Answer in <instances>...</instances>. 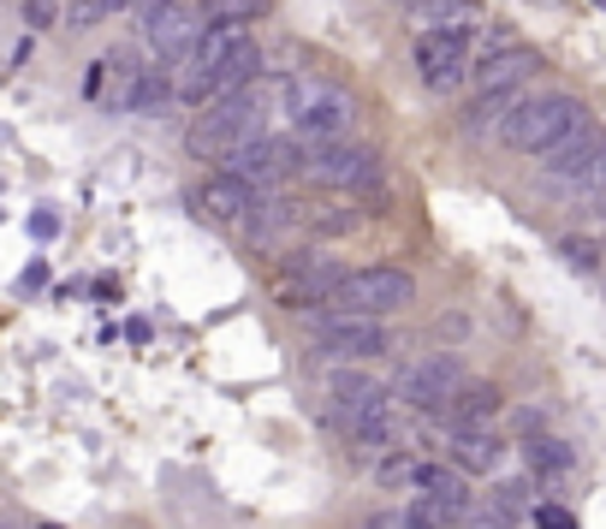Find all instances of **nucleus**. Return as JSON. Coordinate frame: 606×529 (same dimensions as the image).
Here are the masks:
<instances>
[{"label": "nucleus", "instance_id": "29", "mask_svg": "<svg viewBox=\"0 0 606 529\" xmlns=\"http://www.w3.org/2000/svg\"><path fill=\"white\" fill-rule=\"evenodd\" d=\"M535 529H577V518L565 506H535Z\"/></svg>", "mask_w": 606, "mask_h": 529}, {"label": "nucleus", "instance_id": "32", "mask_svg": "<svg viewBox=\"0 0 606 529\" xmlns=\"http://www.w3.org/2000/svg\"><path fill=\"white\" fill-rule=\"evenodd\" d=\"M155 7H167V0H119V12H137V19H149Z\"/></svg>", "mask_w": 606, "mask_h": 529}, {"label": "nucleus", "instance_id": "23", "mask_svg": "<svg viewBox=\"0 0 606 529\" xmlns=\"http://www.w3.org/2000/svg\"><path fill=\"white\" fill-rule=\"evenodd\" d=\"M167 101H172V78H161V72H137L131 90H126V108L131 113H161Z\"/></svg>", "mask_w": 606, "mask_h": 529}, {"label": "nucleus", "instance_id": "12", "mask_svg": "<svg viewBox=\"0 0 606 529\" xmlns=\"http://www.w3.org/2000/svg\"><path fill=\"white\" fill-rule=\"evenodd\" d=\"M143 37H149V48L161 60L185 66L190 48H197V37H202V19H197V12H185L179 0H167V7H155L149 19H143Z\"/></svg>", "mask_w": 606, "mask_h": 529}, {"label": "nucleus", "instance_id": "8", "mask_svg": "<svg viewBox=\"0 0 606 529\" xmlns=\"http://www.w3.org/2000/svg\"><path fill=\"white\" fill-rule=\"evenodd\" d=\"M464 387V363L458 357H423V363H410L398 375V399L410 405V411L423 417H446V405H453V392Z\"/></svg>", "mask_w": 606, "mask_h": 529}, {"label": "nucleus", "instance_id": "26", "mask_svg": "<svg viewBox=\"0 0 606 529\" xmlns=\"http://www.w3.org/2000/svg\"><path fill=\"white\" fill-rule=\"evenodd\" d=\"M108 12H119V0H78V7H72V24H78V30H90V24L108 19Z\"/></svg>", "mask_w": 606, "mask_h": 529}, {"label": "nucleus", "instance_id": "20", "mask_svg": "<svg viewBox=\"0 0 606 529\" xmlns=\"http://www.w3.org/2000/svg\"><path fill=\"white\" fill-rule=\"evenodd\" d=\"M417 30H476V0H410Z\"/></svg>", "mask_w": 606, "mask_h": 529}, {"label": "nucleus", "instance_id": "25", "mask_svg": "<svg viewBox=\"0 0 606 529\" xmlns=\"http://www.w3.org/2000/svg\"><path fill=\"white\" fill-rule=\"evenodd\" d=\"M559 256L577 268V275H595V268H600V244H595V238H565Z\"/></svg>", "mask_w": 606, "mask_h": 529}, {"label": "nucleus", "instance_id": "14", "mask_svg": "<svg viewBox=\"0 0 606 529\" xmlns=\"http://www.w3.org/2000/svg\"><path fill=\"white\" fill-rule=\"evenodd\" d=\"M197 209L209 214L215 227L250 232V220H256V191H250V184H238L232 173H215V179L197 184Z\"/></svg>", "mask_w": 606, "mask_h": 529}, {"label": "nucleus", "instance_id": "19", "mask_svg": "<svg viewBox=\"0 0 606 529\" xmlns=\"http://www.w3.org/2000/svg\"><path fill=\"white\" fill-rule=\"evenodd\" d=\"M524 83H517V90H488V96H476L470 108H464V131H470V138H481V131H494V126H506V119L524 108Z\"/></svg>", "mask_w": 606, "mask_h": 529}, {"label": "nucleus", "instance_id": "4", "mask_svg": "<svg viewBox=\"0 0 606 529\" xmlns=\"http://www.w3.org/2000/svg\"><path fill=\"white\" fill-rule=\"evenodd\" d=\"M262 78V48L256 42H238L220 66H185L179 78H172V101H190V108H209V101L220 96H238V90H250V83Z\"/></svg>", "mask_w": 606, "mask_h": 529}, {"label": "nucleus", "instance_id": "35", "mask_svg": "<svg viewBox=\"0 0 606 529\" xmlns=\"http://www.w3.org/2000/svg\"><path fill=\"white\" fill-rule=\"evenodd\" d=\"M600 220H606V209H600Z\"/></svg>", "mask_w": 606, "mask_h": 529}, {"label": "nucleus", "instance_id": "33", "mask_svg": "<svg viewBox=\"0 0 606 529\" xmlns=\"http://www.w3.org/2000/svg\"><path fill=\"white\" fill-rule=\"evenodd\" d=\"M588 202H595V209H606V173L595 179V191H588Z\"/></svg>", "mask_w": 606, "mask_h": 529}, {"label": "nucleus", "instance_id": "31", "mask_svg": "<svg viewBox=\"0 0 606 529\" xmlns=\"http://www.w3.org/2000/svg\"><path fill=\"white\" fill-rule=\"evenodd\" d=\"M362 529H417V523H410L405 511H375V518L362 523Z\"/></svg>", "mask_w": 606, "mask_h": 529}, {"label": "nucleus", "instance_id": "22", "mask_svg": "<svg viewBox=\"0 0 606 529\" xmlns=\"http://www.w3.org/2000/svg\"><path fill=\"white\" fill-rule=\"evenodd\" d=\"M524 465H529V476H565L577 465V452L553 435H535V440H524Z\"/></svg>", "mask_w": 606, "mask_h": 529}, {"label": "nucleus", "instance_id": "1", "mask_svg": "<svg viewBox=\"0 0 606 529\" xmlns=\"http://www.w3.org/2000/svg\"><path fill=\"white\" fill-rule=\"evenodd\" d=\"M262 119H268V101H262V78H256L250 90L220 96V101H209V108L190 119L185 149L197 161H227L232 149H245V143L262 138Z\"/></svg>", "mask_w": 606, "mask_h": 529}, {"label": "nucleus", "instance_id": "30", "mask_svg": "<svg viewBox=\"0 0 606 529\" xmlns=\"http://www.w3.org/2000/svg\"><path fill=\"white\" fill-rule=\"evenodd\" d=\"M30 232H37V238H54V232H60V214H54V209H37V214H30Z\"/></svg>", "mask_w": 606, "mask_h": 529}, {"label": "nucleus", "instance_id": "5", "mask_svg": "<svg viewBox=\"0 0 606 529\" xmlns=\"http://www.w3.org/2000/svg\"><path fill=\"white\" fill-rule=\"evenodd\" d=\"M298 173L309 184H321V191H369V184H380V156L369 143L339 138V143L309 149V156L298 161Z\"/></svg>", "mask_w": 606, "mask_h": 529}, {"label": "nucleus", "instance_id": "7", "mask_svg": "<svg viewBox=\"0 0 606 529\" xmlns=\"http://www.w3.org/2000/svg\"><path fill=\"white\" fill-rule=\"evenodd\" d=\"M316 346L334 357V363H369V357L393 351V333L387 321H369V316H316Z\"/></svg>", "mask_w": 606, "mask_h": 529}, {"label": "nucleus", "instance_id": "17", "mask_svg": "<svg viewBox=\"0 0 606 529\" xmlns=\"http://www.w3.org/2000/svg\"><path fill=\"white\" fill-rule=\"evenodd\" d=\"M535 66H542V54H535V48H494L488 60L481 66H470V83H476V96H488V90H517V83H524Z\"/></svg>", "mask_w": 606, "mask_h": 529}, {"label": "nucleus", "instance_id": "2", "mask_svg": "<svg viewBox=\"0 0 606 529\" xmlns=\"http://www.w3.org/2000/svg\"><path fill=\"white\" fill-rule=\"evenodd\" d=\"M583 126H588V108L577 96L559 90V96H529L524 108L499 126V138H506L517 156H553V149L570 143Z\"/></svg>", "mask_w": 606, "mask_h": 529}, {"label": "nucleus", "instance_id": "6", "mask_svg": "<svg viewBox=\"0 0 606 529\" xmlns=\"http://www.w3.org/2000/svg\"><path fill=\"white\" fill-rule=\"evenodd\" d=\"M600 173H606V131L600 126H583L570 143H559L553 156H542V184L570 191V197H588Z\"/></svg>", "mask_w": 606, "mask_h": 529}, {"label": "nucleus", "instance_id": "21", "mask_svg": "<svg viewBox=\"0 0 606 529\" xmlns=\"http://www.w3.org/2000/svg\"><path fill=\"white\" fill-rule=\"evenodd\" d=\"M274 0H202L197 19L202 24H227V30H250L256 19H268Z\"/></svg>", "mask_w": 606, "mask_h": 529}, {"label": "nucleus", "instance_id": "27", "mask_svg": "<svg viewBox=\"0 0 606 529\" xmlns=\"http://www.w3.org/2000/svg\"><path fill=\"white\" fill-rule=\"evenodd\" d=\"M54 19H60V7H54V0H24V24H30V30H48Z\"/></svg>", "mask_w": 606, "mask_h": 529}, {"label": "nucleus", "instance_id": "9", "mask_svg": "<svg viewBox=\"0 0 606 529\" xmlns=\"http://www.w3.org/2000/svg\"><path fill=\"white\" fill-rule=\"evenodd\" d=\"M470 37L476 30H417V72L428 90H458L470 78Z\"/></svg>", "mask_w": 606, "mask_h": 529}, {"label": "nucleus", "instance_id": "18", "mask_svg": "<svg viewBox=\"0 0 606 529\" xmlns=\"http://www.w3.org/2000/svg\"><path fill=\"white\" fill-rule=\"evenodd\" d=\"M499 405H506V392L494 381H464L453 392V405H446V417H453V429H494Z\"/></svg>", "mask_w": 606, "mask_h": 529}, {"label": "nucleus", "instance_id": "3", "mask_svg": "<svg viewBox=\"0 0 606 529\" xmlns=\"http://www.w3.org/2000/svg\"><path fill=\"white\" fill-rule=\"evenodd\" d=\"M327 303H334V316H398V310H410L417 303V280L405 275V268H387V262H375V268H345L339 286L327 292Z\"/></svg>", "mask_w": 606, "mask_h": 529}, {"label": "nucleus", "instance_id": "34", "mask_svg": "<svg viewBox=\"0 0 606 529\" xmlns=\"http://www.w3.org/2000/svg\"><path fill=\"white\" fill-rule=\"evenodd\" d=\"M30 529H60V523H30Z\"/></svg>", "mask_w": 606, "mask_h": 529}, {"label": "nucleus", "instance_id": "24", "mask_svg": "<svg viewBox=\"0 0 606 529\" xmlns=\"http://www.w3.org/2000/svg\"><path fill=\"white\" fill-rule=\"evenodd\" d=\"M369 392H375V381H369V375H334V381H327V417H345V411H351V405H362V399H369Z\"/></svg>", "mask_w": 606, "mask_h": 529}, {"label": "nucleus", "instance_id": "28", "mask_svg": "<svg viewBox=\"0 0 606 529\" xmlns=\"http://www.w3.org/2000/svg\"><path fill=\"white\" fill-rule=\"evenodd\" d=\"M410 470H417V458H380L375 465L380 482H410Z\"/></svg>", "mask_w": 606, "mask_h": 529}, {"label": "nucleus", "instance_id": "13", "mask_svg": "<svg viewBox=\"0 0 606 529\" xmlns=\"http://www.w3.org/2000/svg\"><path fill=\"white\" fill-rule=\"evenodd\" d=\"M339 429H345V440H351L357 452H387V447H393V435H398L393 399L375 387L369 399H362V405H351V411L339 417Z\"/></svg>", "mask_w": 606, "mask_h": 529}, {"label": "nucleus", "instance_id": "10", "mask_svg": "<svg viewBox=\"0 0 606 529\" xmlns=\"http://www.w3.org/2000/svg\"><path fill=\"white\" fill-rule=\"evenodd\" d=\"M298 161H304L298 138H256V143H245V149H232V156H227V173L256 191V184L291 179V173H298Z\"/></svg>", "mask_w": 606, "mask_h": 529}, {"label": "nucleus", "instance_id": "11", "mask_svg": "<svg viewBox=\"0 0 606 529\" xmlns=\"http://www.w3.org/2000/svg\"><path fill=\"white\" fill-rule=\"evenodd\" d=\"M345 268L339 262H327V256H298L291 268H280L274 275V303H286V310H316V303H327V292L339 286Z\"/></svg>", "mask_w": 606, "mask_h": 529}, {"label": "nucleus", "instance_id": "15", "mask_svg": "<svg viewBox=\"0 0 606 529\" xmlns=\"http://www.w3.org/2000/svg\"><path fill=\"white\" fill-rule=\"evenodd\" d=\"M476 511V500H470V488H464V476H453L446 488H435V493H417V500L405 506V518L417 523V529H458L464 518Z\"/></svg>", "mask_w": 606, "mask_h": 529}, {"label": "nucleus", "instance_id": "16", "mask_svg": "<svg viewBox=\"0 0 606 529\" xmlns=\"http://www.w3.org/2000/svg\"><path fill=\"white\" fill-rule=\"evenodd\" d=\"M446 458H453L458 476H488L506 465V440L494 429H453L446 435Z\"/></svg>", "mask_w": 606, "mask_h": 529}]
</instances>
